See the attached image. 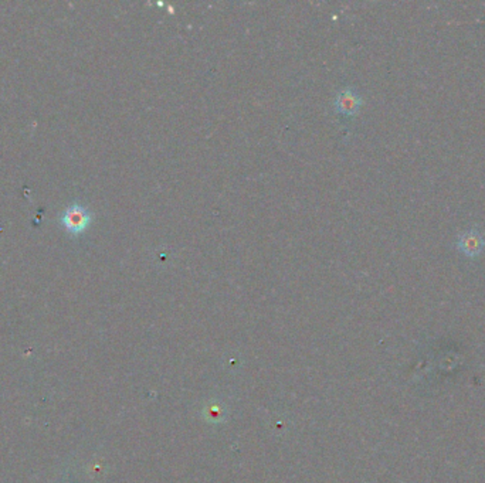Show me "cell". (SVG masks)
Here are the masks:
<instances>
[{"label":"cell","instance_id":"1","mask_svg":"<svg viewBox=\"0 0 485 483\" xmlns=\"http://www.w3.org/2000/svg\"><path fill=\"white\" fill-rule=\"evenodd\" d=\"M92 221V213L89 209L84 205H70L60 216L61 225L70 232V234H81L84 232L88 225Z\"/></svg>","mask_w":485,"mask_h":483},{"label":"cell","instance_id":"2","mask_svg":"<svg viewBox=\"0 0 485 483\" xmlns=\"http://www.w3.org/2000/svg\"><path fill=\"white\" fill-rule=\"evenodd\" d=\"M363 101L361 94L352 88V87H345L339 91L335 96V110L336 112L342 114L345 117H354L359 112Z\"/></svg>","mask_w":485,"mask_h":483},{"label":"cell","instance_id":"3","mask_svg":"<svg viewBox=\"0 0 485 483\" xmlns=\"http://www.w3.org/2000/svg\"><path fill=\"white\" fill-rule=\"evenodd\" d=\"M457 247L464 255L477 257L484 251L485 247L484 235L477 228H470L458 237Z\"/></svg>","mask_w":485,"mask_h":483}]
</instances>
